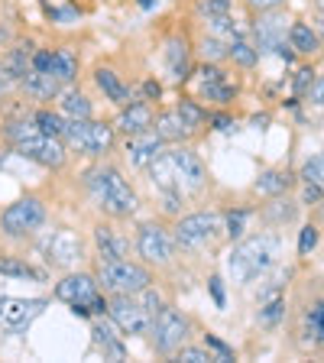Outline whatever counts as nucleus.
Here are the masks:
<instances>
[{
    "label": "nucleus",
    "mask_w": 324,
    "mask_h": 363,
    "mask_svg": "<svg viewBox=\"0 0 324 363\" xmlns=\"http://www.w3.org/2000/svg\"><path fill=\"white\" fill-rule=\"evenodd\" d=\"M279 259V234H257L240 240L227 253V276L234 286H250L253 279H263Z\"/></svg>",
    "instance_id": "nucleus-1"
},
{
    "label": "nucleus",
    "mask_w": 324,
    "mask_h": 363,
    "mask_svg": "<svg viewBox=\"0 0 324 363\" xmlns=\"http://www.w3.org/2000/svg\"><path fill=\"white\" fill-rule=\"evenodd\" d=\"M4 140H7L20 156L39 162L43 169H62L68 159L65 140L43 133L36 121H10L7 127H4Z\"/></svg>",
    "instance_id": "nucleus-2"
},
{
    "label": "nucleus",
    "mask_w": 324,
    "mask_h": 363,
    "mask_svg": "<svg viewBox=\"0 0 324 363\" xmlns=\"http://www.w3.org/2000/svg\"><path fill=\"white\" fill-rule=\"evenodd\" d=\"M84 185H88L94 204H98L107 218L123 220V218H130V214L136 211V204H140V198H136V191L130 189V182L121 175V169L107 166V162L88 169Z\"/></svg>",
    "instance_id": "nucleus-3"
},
{
    "label": "nucleus",
    "mask_w": 324,
    "mask_h": 363,
    "mask_svg": "<svg viewBox=\"0 0 324 363\" xmlns=\"http://www.w3.org/2000/svg\"><path fill=\"white\" fill-rule=\"evenodd\" d=\"M220 234H224V218L218 211H195L175 220L172 237L175 247L185 253H201V250L218 247Z\"/></svg>",
    "instance_id": "nucleus-4"
},
{
    "label": "nucleus",
    "mask_w": 324,
    "mask_h": 363,
    "mask_svg": "<svg viewBox=\"0 0 324 363\" xmlns=\"http://www.w3.org/2000/svg\"><path fill=\"white\" fill-rule=\"evenodd\" d=\"M98 286L107 295H136L152 286V269L136 259H101L98 263Z\"/></svg>",
    "instance_id": "nucleus-5"
},
{
    "label": "nucleus",
    "mask_w": 324,
    "mask_h": 363,
    "mask_svg": "<svg viewBox=\"0 0 324 363\" xmlns=\"http://www.w3.org/2000/svg\"><path fill=\"white\" fill-rule=\"evenodd\" d=\"M65 146L72 152H82V156H91V159H101L117 146V130L113 123H104V121H68L65 123V133H62Z\"/></svg>",
    "instance_id": "nucleus-6"
},
{
    "label": "nucleus",
    "mask_w": 324,
    "mask_h": 363,
    "mask_svg": "<svg viewBox=\"0 0 324 363\" xmlns=\"http://www.w3.org/2000/svg\"><path fill=\"white\" fill-rule=\"evenodd\" d=\"M189 334H191V318L185 315V311H179L175 305H162V311L152 318L150 344L156 354L172 357L175 350L189 340Z\"/></svg>",
    "instance_id": "nucleus-7"
},
{
    "label": "nucleus",
    "mask_w": 324,
    "mask_h": 363,
    "mask_svg": "<svg viewBox=\"0 0 324 363\" xmlns=\"http://www.w3.org/2000/svg\"><path fill=\"white\" fill-rule=\"evenodd\" d=\"M136 257L143 259L146 266H156V269H166L175 259V237L172 230H166L156 220H146V224L136 227Z\"/></svg>",
    "instance_id": "nucleus-8"
},
{
    "label": "nucleus",
    "mask_w": 324,
    "mask_h": 363,
    "mask_svg": "<svg viewBox=\"0 0 324 363\" xmlns=\"http://www.w3.org/2000/svg\"><path fill=\"white\" fill-rule=\"evenodd\" d=\"M43 224H45V204L33 195L16 198L13 204H7V211L0 214V234L10 237V240L33 237Z\"/></svg>",
    "instance_id": "nucleus-9"
},
{
    "label": "nucleus",
    "mask_w": 324,
    "mask_h": 363,
    "mask_svg": "<svg viewBox=\"0 0 324 363\" xmlns=\"http://www.w3.org/2000/svg\"><path fill=\"white\" fill-rule=\"evenodd\" d=\"M107 318L130 337H143L152 328V315L143 305L140 292L136 295H107Z\"/></svg>",
    "instance_id": "nucleus-10"
},
{
    "label": "nucleus",
    "mask_w": 324,
    "mask_h": 363,
    "mask_svg": "<svg viewBox=\"0 0 324 363\" xmlns=\"http://www.w3.org/2000/svg\"><path fill=\"white\" fill-rule=\"evenodd\" d=\"M169 159H172V169H175V182H179V191L185 198H195L204 191V185H208V169H204V162L198 159V152L191 150V146L179 143L169 150Z\"/></svg>",
    "instance_id": "nucleus-11"
},
{
    "label": "nucleus",
    "mask_w": 324,
    "mask_h": 363,
    "mask_svg": "<svg viewBox=\"0 0 324 363\" xmlns=\"http://www.w3.org/2000/svg\"><path fill=\"white\" fill-rule=\"evenodd\" d=\"M43 253H45V263L49 266H55V269H72V266L84 257V240L72 227H59V230H52V234L43 240Z\"/></svg>",
    "instance_id": "nucleus-12"
},
{
    "label": "nucleus",
    "mask_w": 324,
    "mask_h": 363,
    "mask_svg": "<svg viewBox=\"0 0 324 363\" xmlns=\"http://www.w3.org/2000/svg\"><path fill=\"white\" fill-rule=\"evenodd\" d=\"M45 298H13L4 295L0 298V328H7L10 334H20L23 328H30L39 315L45 311Z\"/></svg>",
    "instance_id": "nucleus-13"
},
{
    "label": "nucleus",
    "mask_w": 324,
    "mask_h": 363,
    "mask_svg": "<svg viewBox=\"0 0 324 363\" xmlns=\"http://www.w3.org/2000/svg\"><path fill=\"white\" fill-rule=\"evenodd\" d=\"M305 347H324V292H315L311 302L302 305V321H298Z\"/></svg>",
    "instance_id": "nucleus-14"
},
{
    "label": "nucleus",
    "mask_w": 324,
    "mask_h": 363,
    "mask_svg": "<svg viewBox=\"0 0 324 363\" xmlns=\"http://www.w3.org/2000/svg\"><path fill=\"white\" fill-rule=\"evenodd\" d=\"M101 292L98 279L94 276H88V272H68L65 279L55 286V298L59 302H68V305H75V302H94Z\"/></svg>",
    "instance_id": "nucleus-15"
},
{
    "label": "nucleus",
    "mask_w": 324,
    "mask_h": 363,
    "mask_svg": "<svg viewBox=\"0 0 324 363\" xmlns=\"http://www.w3.org/2000/svg\"><path fill=\"white\" fill-rule=\"evenodd\" d=\"M253 33H257V49L263 52V49H279L282 43H289V30H286V16L279 13V10H263L257 20V26H253Z\"/></svg>",
    "instance_id": "nucleus-16"
},
{
    "label": "nucleus",
    "mask_w": 324,
    "mask_h": 363,
    "mask_svg": "<svg viewBox=\"0 0 324 363\" xmlns=\"http://www.w3.org/2000/svg\"><path fill=\"white\" fill-rule=\"evenodd\" d=\"M162 150H166V140H162L156 130L127 136V159H130V166H136V169H146Z\"/></svg>",
    "instance_id": "nucleus-17"
},
{
    "label": "nucleus",
    "mask_w": 324,
    "mask_h": 363,
    "mask_svg": "<svg viewBox=\"0 0 324 363\" xmlns=\"http://www.w3.org/2000/svg\"><path fill=\"white\" fill-rule=\"evenodd\" d=\"M237 94V84L220 72L218 65H204L201 68V98L204 101H214V104H230Z\"/></svg>",
    "instance_id": "nucleus-18"
},
{
    "label": "nucleus",
    "mask_w": 324,
    "mask_h": 363,
    "mask_svg": "<svg viewBox=\"0 0 324 363\" xmlns=\"http://www.w3.org/2000/svg\"><path fill=\"white\" fill-rule=\"evenodd\" d=\"M113 130L123 136H136V133L152 130V107L143 104V101H133V104L121 107L117 121H113Z\"/></svg>",
    "instance_id": "nucleus-19"
},
{
    "label": "nucleus",
    "mask_w": 324,
    "mask_h": 363,
    "mask_svg": "<svg viewBox=\"0 0 324 363\" xmlns=\"http://www.w3.org/2000/svg\"><path fill=\"white\" fill-rule=\"evenodd\" d=\"M20 88L30 94L33 101H52L62 94V88L65 84L59 82V78L52 75V72H39V68H30L26 75L20 78Z\"/></svg>",
    "instance_id": "nucleus-20"
},
{
    "label": "nucleus",
    "mask_w": 324,
    "mask_h": 363,
    "mask_svg": "<svg viewBox=\"0 0 324 363\" xmlns=\"http://www.w3.org/2000/svg\"><path fill=\"white\" fill-rule=\"evenodd\" d=\"M152 130H156L166 143H189L191 140V127L185 121H181V113L179 111H162L152 117Z\"/></svg>",
    "instance_id": "nucleus-21"
},
{
    "label": "nucleus",
    "mask_w": 324,
    "mask_h": 363,
    "mask_svg": "<svg viewBox=\"0 0 324 363\" xmlns=\"http://www.w3.org/2000/svg\"><path fill=\"white\" fill-rule=\"evenodd\" d=\"M166 65L175 82H185V78L191 75V49H189V39L185 36L166 39Z\"/></svg>",
    "instance_id": "nucleus-22"
},
{
    "label": "nucleus",
    "mask_w": 324,
    "mask_h": 363,
    "mask_svg": "<svg viewBox=\"0 0 324 363\" xmlns=\"http://www.w3.org/2000/svg\"><path fill=\"white\" fill-rule=\"evenodd\" d=\"M94 247H98V259H127L130 257V240L111 230L107 224L94 227Z\"/></svg>",
    "instance_id": "nucleus-23"
},
{
    "label": "nucleus",
    "mask_w": 324,
    "mask_h": 363,
    "mask_svg": "<svg viewBox=\"0 0 324 363\" xmlns=\"http://www.w3.org/2000/svg\"><path fill=\"white\" fill-rule=\"evenodd\" d=\"M113 321L107 315H98V321L91 325V337H94V344H98L101 350H104V357H113V360H123L127 357V347L121 344V337L113 334Z\"/></svg>",
    "instance_id": "nucleus-24"
},
{
    "label": "nucleus",
    "mask_w": 324,
    "mask_h": 363,
    "mask_svg": "<svg viewBox=\"0 0 324 363\" xmlns=\"http://www.w3.org/2000/svg\"><path fill=\"white\" fill-rule=\"evenodd\" d=\"M94 84H98L101 94H104L107 101H113L117 107L133 104V94H130V88L117 75H113L111 68H98V72H94Z\"/></svg>",
    "instance_id": "nucleus-25"
},
{
    "label": "nucleus",
    "mask_w": 324,
    "mask_h": 363,
    "mask_svg": "<svg viewBox=\"0 0 324 363\" xmlns=\"http://www.w3.org/2000/svg\"><path fill=\"white\" fill-rule=\"evenodd\" d=\"M292 185H295V175L289 172V169H266V172H259L257 182H253V189H257L259 195H266V198L286 195Z\"/></svg>",
    "instance_id": "nucleus-26"
},
{
    "label": "nucleus",
    "mask_w": 324,
    "mask_h": 363,
    "mask_svg": "<svg viewBox=\"0 0 324 363\" xmlns=\"http://www.w3.org/2000/svg\"><path fill=\"white\" fill-rule=\"evenodd\" d=\"M295 218H298V204H292L282 195H276L269 204H263V220L269 227H286V224H292Z\"/></svg>",
    "instance_id": "nucleus-27"
},
{
    "label": "nucleus",
    "mask_w": 324,
    "mask_h": 363,
    "mask_svg": "<svg viewBox=\"0 0 324 363\" xmlns=\"http://www.w3.org/2000/svg\"><path fill=\"white\" fill-rule=\"evenodd\" d=\"M289 45H292L298 55H315L321 39H318L315 26H308V23H292V26H289Z\"/></svg>",
    "instance_id": "nucleus-28"
},
{
    "label": "nucleus",
    "mask_w": 324,
    "mask_h": 363,
    "mask_svg": "<svg viewBox=\"0 0 324 363\" xmlns=\"http://www.w3.org/2000/svg\"><path fill=\"white\" fill-rule=\"evenodd\" d=\"M49 72H52L62 84H72L78 78V55L72 52V49H55L52 62H49Z\"/></svg>",
    "instance_id": "nucleus-29"
},
{
    "label": "nucleus",
    "mask_w": 324,
    "mask_h": 363,
    "mask_svg": "<svg viewBox=\"0 0 324 363\" xmlns=\"http://www.w3.org/2000/svg\"><path fill=\"white\" fill-rule=\"evenodd\" d=\"M62 113L68 121H88L91 117V101L82 91H62Z\"/></svg>",
    "instance_id": "nucleus-30"
},
{
    "label": "nucleus",
    "mask_w": 324,
    "mask_h": 363,
    "mask_svg": "<svg viewBox=\"0 0 324 363\" xmlns=\"http://www.w3.org/2000/svg\"><path fill=\"white\" fill-rule=\"evenodd\" d=\"M30 59H33L30 45H20V49H13V52L4 59V72H7L10 82H20V78L30 72Z\"/></svg>",
    "instance_id": "nucleus-31"
},
{
    "label": "nucleus",
    "mask_w": 324,
    "mask_h": 363,
    "mask_svg": "<svg viewBox=\"0 0 324 363\" xmlns=\"http://www.w3.org/2000/svg\"><path fill=\"white\" fill-rule=\"evenodd\" d=\"M227 59L237 62V65H243V68H253L257 65V59H259V49H253L247 39L234 36L230 43H227Z\"/></svg>",
    "instance_id": "nucleus-32"
},
{
    "label": "nucleus",
    "mask_w": 324,
    "mask_h": 363,
    "mask_svg": "<svg viewBox=\"0 0 324 363\" xmlns=\"http://www.w3.org/2000/svg\"><path fill=\"white\" fill-rule=\"evenodd\" d=\"M175 111H179V113H181V121H185V123L191 127V133H195L198 127H204V123H208V111H204L201 104H195L191 98H181L179 104H175Z\"/></svg>",
    "instance_id": "nucleus-33"
},
{
    "label": "nucleus",
    "mask_w": 324,
    "mask_h": 363,
    "mask_svg": "<svg viewBox=\"0 0 324 363\" xmlns=\"http://www.w3.org/2000/svg\"><path fill=\"white\" fill-rule=\"evenodd\" d=\"M0 276H16V279L43 282V272L39 269H33L30 263H20V259H10V257H0Z\"/></svg>",
    "instance_id": "nucleus-34"
},
{
    "label": "nucleus",
    "mask_w": 324,
    "mask_h": 363,
    "mask_svg": "<svg viewBox=\"0 0 324 363\" xmlns=\"http://www.w3.org/2000/svg\"><path fill=\"white\" fill-rule=\"evenodd\" d=\"M204 23H208V36H218V39H224V43H230V39L237 36V26H234V20H230V13L204 16Z\"/></svg>",
    "instance_id": "nucleus-35"
},
{
    "label": "nucleus",
    "mask_w": 324,
    "mask_h": 363,
    "mask_svg": "<svg viewBox=\"0 0 324 363\" xmlns=\"http://www.w3.org/2000/svg\"><path fill=\"white\" fill-rule=\"evenodd\" d=\"M298 179L311 182V185H321V189H324V152L305 159V166H302V172H298Z\"/></svg>",
    "instance_id": "nucleus-36"
},
{
    "label": "nucleus",
    "mask_w": 324,
    "mask_h": 363,
    "mask_svg": "<svg viewBox=\"0 0 324 363\" xmlns=\"http://www.w3.org/2000/svg\"><path fill=\"white\" fill-rule=\"evenodd\" d=\"M33 121H36L39 130H43V133H49V136H62V133H65V123H68L65 117H59V113H52V111H39Z\"/></svg>",
    "instance_id": "nucleus-37"
},
{
    "label": "nucleus",
    "mask_w": 324,
    "mask_h": 363,
    "mask_svg": "<svg viewBox=\"0 0 324 363\" xmlns=\"http://www.w3.org/2000/svg\"><path fill=\"white\" fill-rule=\"evenodd\" d=\"M247 218H250V211H227L224 214V234L230 237V240H240L243 230H247Z\"/></svg>",
    "instance_id": "nucleus-38"
},
{
    "label": "nucleus",
    "mask_w": 324,
    "mask_h": 363,
    "mask_svg": "<svg viewBox=\"0 0 324 363\" xmlns=\"http://www.w3.org/2000/svg\"><path fill=\"white\" fill-rule=\"evenodd\" d=\"M175 360H185V363H208V360H218V357L211 354L208 347H189V344H181L179 350H175Z\"/></svg>",
    "instance_id": "nucleus-39"
},
{
    "label": "nucleus",
    "mask_w": 324,
    "mask_h": 363,
    "mask_svg": "<svg viewBox=\"0 0 324 363\" xmlns=\"http://www.w3.org/2000/svg\"><path fill=\"white\" fill-rule=\"evenodd\" d=\"M318 240H321V230L315 224H305L302 234H298V257H308L311 250L318 247Z\"/></svg>",
    "instance_id": "nucleus-40"
},
{
    "label": "nucleus",
    "mask_w": 324,
    "mask_h": 363,
    "mask_svg": "<svg viewBox=\"0 0 324 363\" xmlns=\"http://www.w3.org/2000/svg\"><path fill=\"white\" fill-rule=\"evenodd\" d=\"M204 347L211 350V354L218 357V360H237V357H234V350L227 347V344L218 337V334H204Z\"/></svg>",
    "instance_id": "nucleus-41"
},
{
    "label": "nucleus",
    "mask_w": 324,
    "mask_h": 363,
    "mask_svg": "<svg viewBox=\"0 0 324 363\" xmlns=\"http://www.w3.org/2000/svg\"><path fill=\"white\" fill-rule=\"evenodd\" d=\"M204 59H211V62L227 59V43H224V39H218V36L204 39Z\"/></svg>",
    "instance_id": "nucleus-42"
},
{
    "label": "nucleus",
    "mask_w": 324,
    "mask_h": 363,
    "mask_svg": "<svg viewBox=\"0 0 324 363\" xmlns=\"http://www.w3.org/2000/svg\"><path fill=\"white\" fill-rule=\"evenodd\" d=\"M198 13H201V16L230 13V0H198Z\"/></svg>",
    "instance_id": "nucleus-43"
},
{
    "label": "nucleus",
    "mask_w": 324,
    "mask_h": 363,
    "mask_svg": "<svg viewBox=\"0 0 324 363\" xmlns=\"http://www.w3.org/2000/svg\"><path fill=\"white\" fill-rule=\"evenodd\" d=\"M311 68H302V72H295V98H302V94H308V88H311Z\"/></svg>",
    "instance_id": "nucleus-44"
},
{
    "label": "nucleus",
    "mask_w": 324,
    "mask_h": 363,
    "mask_svg": "<svg viewBox=\"0 0 324 363\" xmlns=\"http://www.w3.org/2000/svg\"><path fill=\"white\" fill-rule=\"evenodd\" d=\"M208 289H211L214 305H218V308H224V305H227V298H224V279H220V276H211V279H208Z\"/></svg>",
    "instance_id": "nucleus-45"
},
{
    "label": "nucleus",
    "mask_w": 324,
    "mask_h": 363,
    "mask_svg": "<svg viewBox=\"0 0 324 363\" xmlns=\"http://www.w3.org/2000/svg\"><path fill=\"white\" fill-rule=\"evenodd\" d=\"M324 198V189L321 185H311V182H305V189H302V204H318Z\"/></svg>",
    "instance_id": "nucleus-46"
},
{
    "label": "nucleus",
    "mask_w": 324,
    "mask_h": 363,
    "mask_svg": "<svg viewBox=\"0 0 324 363\" xmlns=\"http://www.w3.org/2000/svg\"><path fill=\"white\" fill-rule=\"evenodd\" d=\"M308 101L315 107H324V75L318 78V82H311V88H308Z\"/></svg>",
    "instance_id": "nucleus-47"
},
{
    "label": "nucleus",
    "mask_w": 324,
    "mask_h": 363,
    "mask_svg": "<svg viewBox=\"0 0 324 363\" xmlns=\"http://www.w3.org/2000/svg\"><path fill=\"white\" fill-rule=\"evenodd\" d=\"M250 10H257V13H263V10H279L286 0H247Z\"/></svg>",
    "instance_id": "nucleus-48"
},
{
    "label": "nucleus",
    "mask_w": 324,
    "mask_h": 363,
    "mask_svg": "<svg viewBox=\"0 0 324 363\" xmlns=\"http://www.w3.org/2000/svg\"><path fill=\"white\" fill-rule=\"evenodd\" d=\"M49 62H52V52H45V49H43V52H36V55L30 59V68H39V72H49Z\"/></svg>",
    "instance_id": "nucleus-49"
},
{
    "label": "nucleus",
    "mask_w": 324,
    "mask_h": 363,
    "mask_svg": "<svg viewBox=\"0 0 324 363\" xmlns=\"http://www.w3.org/2000/svg\"><path fill=\"white\" fill-rule=\"evenodd\" d=\"M143 94H146V101H159L162 88H159V82H146V84H143Z\"/></svg>",
    "instance_id": "nucleus-50"
},
{
    "label": "nucleus",
    "mask_w": 324,
    "mask_h": 363,
    "mask_svg": "<svg viewBox=\"0 0 324 363\" xmlns=\"http://www.w3.org/2000/svg\"><path fill=\"white\" fill-rule=\"evenodd\" d=\"M211 123H214V130H230V127H234V121H230V117H224V113L211 117Z\"/></svg>",
    "instance_id": "nucleus-51"
},
{
    "label": "nucleus",
    "mask_w": 324,
    "mask_h": 363,
    "mask_svg": "<svg viewBox=\"0 0 324 363\" xmlns=\"http://www.w3.org/2000/svg\"><path fill=\"white\" fill-rule=\"evenodd\" d=\"M7 82H10V78H7V72H4V62H0V94H4V88H7Z\"/></svg>",
    "instance_id": "nucleus-52"
},
{
    "label": "nucleus",
    "mask_w": 324,
    "mask_h": 363,
    "mask_svg": "<svg viewBox=\"0 0 324 363\" xmlns=\"http://www.w3.org/2000/svg\"><path fill=\"white\" fill-rule=\"evenodd\" d=\"M315 33H318V39H324V13L318 16V26H315Z\"/></svg>",
    "instance_id": "nucleus-53"
},
{
    "label": "nucleus",
    "mask_w": 324,
    "mask_h": 363,
    "mask_svg": "<svg viewBox=\"0 0 324 363\" xmlns=\"http://www.w3.org/2000/svg\"><path fill=\"white\" fill-rule=\"evenodd\" d=\"M140 4H143V7H150V4H152V0H140Z\"/></svg>",
    "instance_id": "nucleus-54"
},
{
    "label": "nucleus",
    "mask_w": 324,
    "mask_h": 363,
    "mask_svg": "<svg viewBox=\"0 0 324 363\" xmlns=\"http://www.w3.org/2000/svg\"><path fill=\"white\" fill-rule=\"evenodd\" d=\"M321 214H324V208H321Z\"/></svg>",
    "instance_id": "nucleus-55"
}]
</instances>
